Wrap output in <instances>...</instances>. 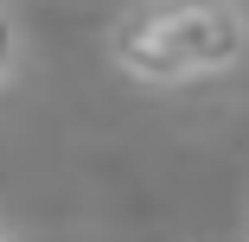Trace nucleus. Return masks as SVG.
Segmentation results:
<instances>
[{
  "instance_id": "1",
  "label": "nucleus",
  "mask_w": 249,
  "mask_h": 242,
  "mask_svg": "<svg viewBox=\"0 0 249 242\" xmlns=\"http://www.w3.org/2000/svg\"><path fill=\"white\" fill-rule=\"evenodd\" d=\"M249 51V13L236 0H147L109 26V64L147 89L217 83Z\"/></svg>"
},
{
  "instance_id": "2",
  "label": "nucleus",
  "mask_w": 249,
  "mask_h": 242,
  "mask_svg": "<svg viewBox=\"0 0 249 242\" xmlns=\"http://www.w3.org/2000/svg\"><path fill=\"white\" fill-rule=\"evenodd\" d=\"M19 58H26V32H19V13L0 7V89L19 77Z\"/></svg>"
},
{
  "instance_id": "3",
  "label": "nucleus",
  "mask_w": 249,
  "mask_h": 242,
  "mask_svg": "<svg viewBox=\"0 0 249 242\" xmlns=\"http://www.w3.org/2000/svg\"><path fill=\"white\" fill-rule=\"evenodd\" d=\"M0 242H19V236H13V229H7V223H0Z\"/></svg>"
}]
</instances>
